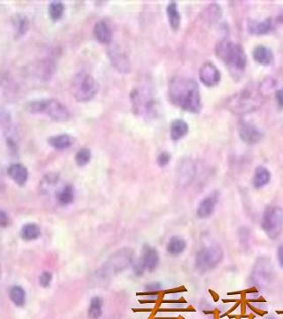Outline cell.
Instances as JSON below:
<instances>
[{
    "label": "cell",
    "mask_w": 283,
    "mask_h": 319,
    "mask_svg": "<svg viewBox=\"0 0 283 319\" xmlns=\"http://www.w3.org/2000/svg\"><path fill=\"white\" fill-rule=\"evenodd\" d=\"M168 94L171 101L183 110L197 113L201 109L199 87L192 78L173 77L168 85Z\"/></svg>",
    "instance_id": "6da1fadb"
},
{
    "label": "cell",
    "mask_w": 283,
    "mask_h": 319,
    "mask_svg": "<svg viewBox=\"0 0 283 319\" xmlns=\"http://www.w3.org/2000/svg\"><path fill=\"white\" fill-rule=\"evenodd\" d=\"M263 96L258 90L245 88L236 92L226 101V107L236 114H249L261 106Z\"/></svg>",
    "instance_id": "7a4b0ae2"
},
{
    "label": "cell",
    "mask_w": 283,
    "mask_h": 319,
    "mask_svg": "<svg viewBox=\"0 0 283 319\" xmlns=\"http://www.w3.org/2000/svg\"><path fill=\"white\" fill-rule=\"evenodd\" d=\"M27 110L32 114H44L55 121H65L70 118L68 108L58 99L33 100L27 104Z\"/></svg>",
    "instance_id": "3957f363"
},
{
    "label": "cell",
    "mask_w": 283,
    "mask_h": 319,
    "mask_svg": "<svg viewBox=\"0 0 283 319\" xmlns=\"http://www.w3.org/2000/svg\"><path fill=\"white\" fill-rule=\"evenodd\" d=\"M215 53L219 59H222L233 69L242 70L245 68L246 54L241 44H235L228 38H224L216 45Z\"/></svg>",
    "instance_id": "277c9868"
},
{
    "label": "cell",
    "mask_w": 283,
    "mask_h": 319,
    "mask_svg": "<svg viewBox=\"0 0 283 319\" xmlns=\"http://www.w3.org/2000/svg\"><path fill=\"white\" fill-rule=\"evenodd\" d=\"M70 90L77 101L86 102L93 99L97 94L98 85L91 74L86 71H79L72 78Z\"/></svg>",
    "instance_id": "5b68a950"
},
{
    "label": "cell",
    "mask_w": 283,
    "mask_h": 319,
    "mask_svg": "<svg viewBox=\"0 0 283 319\" xmlns=\"http://www.w3.org/2000/svg\"><path fill=\"white\" fill-rule=\"evenodd\" d=\"M261 229L272 240L279 238L283 232V208L271 205L265 208L261 217Z\"/></svg>",
    "instance_id": "8992f818"
},
{
    "label": "cell",
    "mask_w": 283,
    "mask_h": 319,
    "mask_svg": "<svg viewBox=\"0 0 283 319\" xmlns=\"http://www.w3.org/2000/svg\"><path fill=\"white\" fill-rule=\"evenodd\" d=\"M224 253L221 246L217 245L205 246L196 253L195 257V268L200 273H207L217 268L222 263Z\"/></svg>",
    "instance_id": "52a82bcc"
},
{
    "label": "cell",
    "mask_w": 283,
    "mask_h": 319,
    "mask_svg": "<svg viewBox=\"0 0 283 319\" xmlns=\"http://www.w3.org/2000/svg\"><path fill=\"white\" fill-rule=\"evenodd\" d=\"M131 101L135 114H144L148 116H153L156 113V103L151 96H146L141 92L134 89L131 93Z\"/></svg>",
    "instance_id": "ba28073f"
},
{
    "label": "cell",
    "mask_w": 283,
    "mask_h": 319,
    "mask_svg": "<svg viewBox=\"0 0 283 319\" xmlns=\"http://www.w3.org/2000/svg\"><path fill=\"white\" fill-rule=\"evenodd\" d=\"M108 56L113 66L118 71L128 73L131 70V61L127 53L116 44H112L108 48Z\"/></svg>",
    "instance_id": "9c48e42d"
},
{
    "label": "cell",
    "mask_w": 283,
    "mask_h": 319,
    "mask_svg": "<svg viewBox=\"0 0 283 319\" xmlns=\"http://www.w3.org/2000/svg\"><path fill=\"white\" fill-rule=\"evenodd\" d=\"M220 194L218 192H213L210 195H207L200 202L196 209V216L200 219H206L211 217L215 213L216 205L218 204Z\"/></svg>",
    "instance_id": "30bf717a"
},
{
    "label": "cell",
    "mask_w": 283,
    "mask_h": 319,
    "mask_svg": "<svg viewBox=\"0 0 283 319\" xmlns=\"http://www.w3.org/2000/svg\"><path fill=\"white\" fill-rule=\"evenodd\" d=\"M146 271L154 272L160 265V253L155 247L150 245H144L142 248V257L140 258Z\"/></svg>",
    "instance_id": "8fae6325"
},
{
    "label": "cell",
    "mask_w": 283,
    "mask_h": 319,
    "mask_svg": "<svg viewBox=\"0 0 283 319\" xmlns=\"http://www.w3.org/2000/svg\"><path fill=\"white\" fill-rule=\"evenodd\" d=\"M199 77L203 84L207 86L217 85L221 79V73L214 63L205 62L199 70Z\"/></svg>",
    "instance_id": "7c38bea8"
},
{
    "label": "cell",
    "mask_w": 283,
    "mask_h": 319,
    "mask_svg": "<svg viewBox=\"0 0 283 319\" xmlns=\"http://www.w3.org/2000/svg\"><path fill=\"white\" fill-rule=\"evenodd\" d=\"M8 175L19 186H24L29 179V171L22 163H13L9 165Z\"/></svg>",
    "instance_id": "4fadbf2b"
},
{
    "label": "cell",
    "mask_w": 283,
    "mask_h": 319,
    "mask_svg": "<svg viewBox=\"0 0 283 319\" xmlns=\"http://www.w3.org/2000/svg\"><path fill=\"white\" fill-rule=\"evenodd\" d=\"M239 136L243 142L249 145H253L258 143L261 140L262 134L254 125L244 122L240 126Z\"/></svg>",
    "instance_id": "5bb4252c"
},
{
    "label": "cell",
    "mask_w": 283,
    "mask_h": 319,
    "mask_svg": "<svg viewBox=\"0 0 283 319\" xmlns=\"http://www.w3.org/2000/svg\"><path fill=\"white\" fill-rule=\"evenodd\" d=\"M93 35L101 44H110L112 43V30L109 25L104 21H99L95 24Z\"/></svg>",
    "instance_id": "9a60e30c"
},
{
    "label": "cell",
    "mask_w": 283,
    "mask_h": 319,
    "mask_svg": "<svg viewBox=\"0 0 283 319\" xmlns=\"http://www.w3.org/2000/svg\"><path fill=\"white\" fill-rule=\"evenodd\" d=\"M271 176H272L271 172L269 171L267 168H265L264 166H259L255 169L254 174L252 176V180H251L252 186L257 190L265 187V185H267L269 182L271 181Z\"/></svg>",
    "instance_id": "2e32d148"
},
{
    "label": "cell",
    "mask_w": 283,
    "mask_h": 319,
    "mask_svg": "<svg viewBox=\"0 0 283 319\" xmlns=\"http://www.w3.org/2000/svg\"><path fill=\"white\" fill-rule=\"evenodd\" d=\"M178 178L182 184H188L192 181L196 173L195 165L192 161L184 160L181 162L178 169Z\"/></svg>",
    "instance_id": "e0dca14e"
},
{
    "label": "cell",
    "mask_w": 283,
    "mask_h": 319,
    "mask_svg": "<svg viewBox=\"0 0 283 319\" xmlns=\"http://www.w3.org/2000/svg\"><path fill=\"white\" fill-rule=\"evenodd\" d=\"M187 249V241L181 236H173L167 244V253L172 257H179Z\"/></svg>",
    "instance_id": "ac0fdd59"
},
{
    "label": "cell",
    "mask_w": 283,
    "mask_h": 319,
    "mask_svg": "<svg viewBox=\"0 0 283 319\" xmlns=\"http://www.w3.org/2000/svg\"><path fill=\"white\" fill-rule=\"evenodd\" d=\"M8 296L12 303L18 307L22 308L26 304V291L22 286L19 285H14L8 290Z\"/></svg>",
    "instance_id": "d6986e66"
},
{
    "label": "cell",
    "mask_w": 283,
    "mask_h": 319,
    "mask_svg": "<svg viewBox=\"0 0 283 319\" xmlns=\"http://www.w3.org/2000/svg\"><path fill=\"white\" fill-rule=\"evenodd\" d=\"M12 24L15 29V37H22L29 30V19L23 14H15L13 15Z\"/></svg>",
    "instance_id": "ffe728a7"
},
{
    "label": "cell",
    "mask_w": 283,
    "mask_h": 319,
    "mask_svg": "<svg viewBox=\"0 0 283 319\" xmlns=\"http://www.w3.org/2000/svg\"><path fill=\"white\" fill-rule=\"evenodd\" d=\"M20 236L24 241H34L41 236V228L35 223H28L22 226Z\"/></svg>",
    "instance_id": "44dd1931"
},
{
    "label": "cell",
    "mask_w": 283,
    "mask_h": 319,
    "mask_svg": "<svg viewBox=\"0 0 283 319\" xmlns=\"http://www.w3.org/2000/svg\"><path fill=\"white\" fill-rule=\"evenodd\" d=\"M73 138L69 136L68 134H58L49 138L48 140L49 145L59 151L67 149L73 145Z\"/></svg>",
    "instance_id": "7402d4cb"
},
{
    "label": "cell",
    "mask_w": 283,
    "mask_h": 319,
    "mask_svg": "<svg viewBox=\"0 0 283 319\" xmlns=\"http://www.w3.org/2000/svg\"><path fill=\"white\" fill-rule=\"evenodd\" d=\"M252 54L255 60L262 65H269L273 59V53L271 49L264 45H258L255 48Z\"/></svg>",
    "instance_id": "603a6c76"
},
{
    "label": "cell",
    "mask_w": 283,
    "mask_h": 319,
    "mask_svg": "<svg viewBox=\"0 0 283 319\" xmlns=\"http://www.w3.org/2000/svg\"><path fill=\"white\" fill-rule=\"evenodd\" d=\"M189 132V125L181 119L174 120L171 123L170 135L172 140H179L185 136Z\"/></svg>",
    "instance_id": "cb8c5ba5"
},
{
    "label": "cell",
    "mask_w": 283,
    "mask_h": 319,
    "mask_svg": "<svg viewBox=\"0 0 283 319\" xmlns=\"http://www.w3.org/2000/svg\"><path fill=\"white\" fill-rule=\"evenodd\" d=\"M103 299L99 296H94L91 299L89 308H88V317L89 319H99L103 315Z\"/></svg>",
    "instance_id": "d4e9b609"
},
{
    "label": "cell",
    "mask_w": 283,
    "mask_h": 319,
    "mask_svg": "<svg viewBox=\"0 0 283 319\" xmlns=\"http://www.w3.org/2000/svg\"><path fill=\"white\" fill-rule=\"evenodd\" d=\"M55 62L51 59H45L38 64L37 73L41 79L48 80L50 79L55 72Z\"/></svg>",
    "instance_id": "484cf974"
},
{
    "label": "cell",
    "mask_w": 283,
    "mask_h": 319,
    "mask_svg": "<svg viewBox=\"0 0 283 319\" xmlns=\"http://www.w3.org/2000/svg\"><path fill=\"white\" fill-rule=\"evenodd\" d=\"M270 262H261V263H258L257 267L253 271V279H259V280H264L265 281V279H268L269 277H272V272H273V266H272L271 264H269Z\"/></svg>",
    "instance_id": "4316f807"
},
{
    "label": "cell",
    "mask_w": 283,
    "mask_h": 319,
    "mask_svg": "<svg viewBox=\"0 0 283 319\" xmlns=\"http://www.w3.org/2000/svg\"><path fill=\"white\" fill-rule=\"evenodd\" d=\"M167 17L173 30H177L181 23V15L176 2H170L167 7Z\"/></svg>",
    "instance_id": "83f0119b"
},
{
    "label": "cell",
    "mask_w": 283,
    "mask_h": 319,
    "mask_svg": "<svg viewBox=\"0 0 283 319\" xmlns=\"http://www.w3.org/2000/svg\"><path fill=\"white\" fill-rule=\"evenodd\" d=\"M56 197H57L58 203L60 205L67 206L69 204H71L74 202V199H75V191H74L73 186L71 184H69V183L65 184L61 190H59L57 193Z\"/></svg>",
    "instance_id": "f1b7e54d"
},
{
    "label": "cell",
    "mask_w": 283,
    "mask_h": 319,
    "mask_svg": "<svg viewBox=\"0 0 283 319\" xmlns=\"http://www.w3.org/2000/svg\"><path fill=\"white\" fill-rule=\"evenodd\" d=\"M272 19L266 18L259 22H251L249 24V30L252 34L262 35L268 32L272 29Z\"/></svg>",
    "instance_id": "f546056e"
},
{
    "label": "cell",
    "mask_w": 283,
    "mask_h": 319,
    "mask_svg": "<svg viewBox=\"0 0 283 319\" xmlns=\"http://www.w3.org/2000/svg\"><path fill=\"white\" fill-rule=\"evenodd\" d=\"M222 15V9L217 3H213L207 7L206 9L203 11V18L207 22H215L217 21Z\"/></svg>",
    "instance_id": "4dcf8cb0"
},
{
    "label": "cell",
    "mask_w": 283,
    "mask_h": 319,
    "mask_svg": "<svg viewBox=\"0 0 283 319\" xmlns=\"http://www.w3.org/2000/svg\"><path fill=\"white\" fill-rule=\"evenodd\" d=\"M65 12V4L61 1H52L49 5V15L52 21H58L61 18Z\"/></svg>",
    "instance_id": "1f68e13d"
},
{
    "label": "cell",
    "mask_w": 283,
    "mask_h": 319,
    "mask_svg": "<svg viewBox=\"0 0 283 319\" xmlns=\"http://www.w3.org/2000/svg\"><path fill=\"white\" fill-rule=\"evenodd\" d=\"M91 159V151L87 147H82L77 151V154L75 155V161L77 166L84 167L87 165Z\"/></svg>",
    "instance_id": "d6a6232c"
},
{
    "label": "cell",
    "mask_w": 283,
    "mask_h": 319,
    "mask_svg": "<svg viewBox=\"0 0 283 319\" xmlns=\"http://www.w3.org/2000/svg\"><path fill=\"white\" fill-rule=\"evenodd\" d=\"M59 180V176L58 174H48L44 176L42 183L40 184V187L42 188V192L49 191V189L53 187L56 183H58Z\"/></svg>",
    "instance_id": "836d02e7"
},
{
    "label": "cell",
    "mask_w": 283,
    "mask_h": 319,
    "mask_svg": "<svg viewBox=\"0 0 283 319\" xmlns=\"http://www.w3.org/2000/svg\"><path fill=\"white\" fill-rule=\"evenodd\" d=\"M52 279H53V274L49 271H44L41 273L40 277H39V284L42 287L47 288L51 286Z\"/></svg>",
    "instance_id": "e575fe53"
},
{
    "label": "cell",
    "mask_w": 283,
    "mask_h": 319,
    "mask_svg": "<svg viewBox=\"0 0 283 319\" xmlns=\"http://www.w3.org/2000/svg\"><path fill=\"white\" fill-rule=\"evenodd\" d=\"M170 161L171 155L170 154L167 153V152H162V153H160L158 158H157L158 165L160 166V167L167 166Z\"/></svg>",
    "instance_id": "d590c367"
},
{
    "label": "cell",
    "mask_w": 283,
    "mask_h": 319,
    "mask_svg": "<svg viewBox=\"0 0 283 319\" xmlns=\"http://www.w3.org/2000/svg\"><path fill=\"white\" fill-rule=\"evenodd\" d=\"M145 271H146V270L145 268V266H144V264L142 263L141 259L133 262V272H134L135 275L140 277V276L144 274Z\"/></svg>",
    "instance_id": "8d00e7d4"
},
{
    "label": "cell",
    "mask_w": 283,
    "mask_h": 319,
    "mask_svg": "<svg viewBox=\"0 0 283 319\" xmlns=\"http://www.w3.org/2000/svg\"><path fill=\"white\" fill-rule=\"evenodd\" d=\"M162 285L160 282H152L148 283L146 286H145V290L146 291H149V292H159L160 293V290L162 289Z\"/></svg>",
    "instance_id": "74e56055"
},
{
    "label": "cell",
    "mask_w": 283,
    "mask_h": 319,
    "mask_svg": "<svg viewBox=\"0 0 283 319\" xmlns=\"http://www.w3.org/2000/svg\"><path fill=\"white\" fill-rule=\"evenodd\" d=\"M9 225V217L8 214L3 209L0 210V226L2 228H7Z\"/></svg>",
    "instance_id": "f35d334b"
},
{
    "label": "cell",
    "mask_w": 283,
    "mask_h": 319,
    "mask_svg": "<svg viewBox=\"0 0 283 319\" xmlns=\"http://www.w3.org/2000/svg\"><path fill=\"white\" fill-rule=\"evenodd\" d=\"M276 256H277V260H278L279 266L283 269V244L278 246Z\"/></svg>",
    "instance_id": "ab89813d"
},
{
    "label": "cell",
    "mask_w": 283,
    "mask_h": 319,
    "mask_svg": "<svg viewBox=\"0 0 283 319\" xmlns=\"http://www.w3.org/2000/svg\"><path fill=\"white\" fill-rule=\"evenodd\" d=\"M275 97L279 106L283 107V88L279 89L276 92Z\"/></svg>",
    "instance_id": "60d3db41"
},
{
    "label": "cell",
    "mask_w": 283,
    "mask_h": 319,
    "mask_svg": "<svg viewBox=\"0 0 283 319\" xmlns=\"http://www.w3.org/2000/svg\"><path fill=\"white\" fill-rule=\"evenodd\" d=\"M276 20H277V22L283 23V10L279 12V14L278 15V16H277Z\"/></svg>",
    "instance_id": "b9f144b4"
},
{
    "label": "cell",
    "mask_w": 283,
    "mask_h": 319,
    "mask_svg": "<svg viewBox=\"0 0 283 319\" xmlns=\"http://www.w3.org/2000/svg\"><path fill=\"white\" fill-rule=\"evenodd\" d=\"M265 319H277V318H275V317H273V316H268L267 318H265Z\"/></svg>",
    "instance_id": "7bdbcfd3"
}]
</instances>
